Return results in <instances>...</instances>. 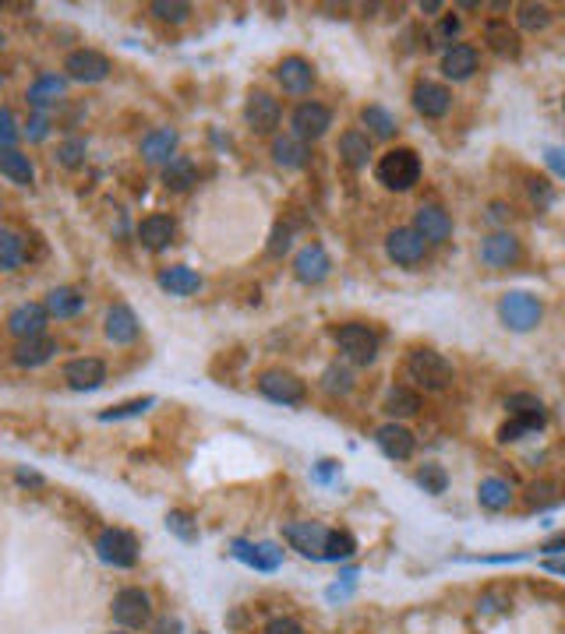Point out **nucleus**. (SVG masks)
I'll use <instances>...</instances> for the list:
<instances>
[{"instance_id":"f257e3e1","label":"nucleus","mask_w":565,"mask_h":634,"mask_svg":"<svg viewBox=\"0 0 565 634\" xmlns=\"http://www.w3.org/2000/svg\"><path fill=\"white\" fill-rule=\"evenodd\" d=\"M378 184L389 190H410L421 180V156L414 149H389L375 166Z\"/></svg>"},{"instance_id":"f03ea898","label":"nucleus","mask_w":565,"mask_h":634,"mask_svg":"<svg viewBox=\"0 0 565 634\" xmlns=\"http://www.w3.org/2000/svg\"><path fill=\"white\" fill-rule=\"evenodd\" d=\"M406 374L417 380L421 388H428V391H442V388H449L453 378H456L453 363L442 352H434V349H414L406 356Z\"/></svg>"},{"instance_id":"7ed1b4c3","label":"nucleus","mask_w":565,"mask_h":634,"mask_svg":"<svg viewBox=\"0 0 565 634\" xmlns=\"http://www.w3.org/2000/svg\"><path fill=\"white\" fill-rule=\"evenodd\" d=\"M541 314H544V307H541V300L531 296V293H505L499 303V317L505 321V328H512V331H531L541 324Z\"/></svg>"},{"instance_id":"20e7f679","label":"nucleus","mask_w":565,"mask_h":634,"mask_svg":"<svg viewBox=\"0 0 565 634\" xmlns=\"http://www.w3.org/2000/svg\"><path fill=\"white\" fill-rule=\"evenodd\" d=\"M96 553L110 568H134L138 561V539L128 529H102L96 539Z\"/></svg>"},{"instance_id":"39448f33","label":"nucleus","mask_w":565,"mask_h":634,"mask_svg":"<svg viewBox=\"0 0 565 634\" xmlns=\"http://www.w3.org/2000/svg\"><path fill=\"white\" fill-rule=\"evenodd\" d=\"M336 342H339V352L350 363H371L378 356V335L367 324H343V328H336Z\"/></svg>"},{"instance_id":"423d86ee","label":"nucleus","mask_w":565,"mask_h":634,"mask_svg":"<svg viewBox=\"0 0 565 634\" xmlns=\"http://www.w3.org/2000/svg\"><path fill=\"white\" fill-rule=\"evenodd\" d=\"M258 391L272 399V402H279V406H300L304 399H307V384L297 378V374H290V370H268L258 378Z\"/></svg>"},{"instance_id":"0eeeda50","label":"nucleus","mask_w":565,"mask_h":634,"mask_svg":"<svg viewBox=\"0 0 565 634\" xmlns=\"http://www.w3.org/2000/svg\"><path fill=\"white\" fill-rule=\"evenodd\" d=\"M113 620L124 628H145L152 620V602L141 589H121L113 596Z\"/></svg>"},{"instance_id":"6e6552de","label":"nucleus","mask_w":565,"mask_h":634,"mask_svg":"<svg viewBox=\"0 0 565 634\" xmlns=\"http://www.w3.org/2000/svg\"><path fill=\"white\" fill-rule=\"evenodd\" d=\"M329 533H333V529H326V525H318V522H294V525L283 529V539H287L297 553H304V557L322 561V557H326Z\"/></svg>"},{"instance_id":"1a4fd4ad","label":"nucleus","mask_w":565,"mask_h":634,"mask_svg":"<svg viewBox=\"0 0 565 634\" xmlns=\"http://www.w3.org/2000/svg\"><path fill=\"white\" fill-rule=\"evenodd\" d=\"M385 251L389 257L403 264V268H417L421 261H424V251H428V244L421 240V233L414 229V226H403V229H393L389 236H385Z\"/></svg>"},{"instance_id":"9d476101","label":"nucleus","mask_w":565,"mask_h":634,"mask_svg":"<svg viewBox=\"0 0 565 634\" xmlns=\"http://www.w3.org/2000/svg\"><path fill=\"white\" fill-rule=\"evenodd\" d=\"M64 71L71 82H85V85H96L110 74V61L102 57L100 50H74L67 53Z\"/></svg>"},{"instance_id":"9b49d317","label":"nucleus","mask_w":565,"mask_h":634,"mask_svg":"<svg viewBox=\"0 0 565 634\" xmlns=\"http://www.w3.org/2000/svg\"><path fill=\"white\" fill-rule=\"evenodd\" d=\"M329 127H333V110L322 106V102H300L294 110V134L304 138V141L322 138Z\"/></svg>"},{"instance_id":"f8f14e48","label":"nucleus","mask_w":565,"mask_h":634,"mask_svg":"<svg viewBox=\"0 0 565 634\" xmlns=\"http://www.w3.org/2000/svg\"><path fill=\"white\" fill-rule=\"evenodd\" d=\"M46 307L43 303H22V307H15L11 317H7V331L18 339V342H25V339H39L43 331H46Z\"/></svg>"},{"instance_id":"ddd939ff","label":"nucleus","mask_w":565,"mask_h":634,"mask_svg":"<svg viewBox=\"0 0 565 634\" xmlns=\"http://www.w3.org/2000/svg\"><path fill=\"white\" fill-rule=\"evenodd\" d=\"M244 120L255 134H272L279 124V102L268 92H251L248 106H244Z\"/></svg>"},{"instance_id":"4468645a","label":"nucleus","mask_w":565,"mask_h":634,"mask_svg":"<svg viewBox=\"0 0 565 634\" xmlns=\"http://www.w3.org/2000/svg\"><path fill=\"white\" fill-rule=\"evenodd\" d=\"M449 106H453V92L445 85H438V82H417L414 85V110L421 117L438 120V117L449 113Z\"/></svg>"},{"instance_id":"2eb2a0df","label":"nucleus","mask_w":565,"mask_h":634,"mask_svg":"<svg viewBox=\"0 0 565 634\" xmlns=\"http://www.w3.org/2000/svg\"><path fill=\"white\" fill-rule=\"evenodd\" d=\"M106 339L113 342V346H132L134 339H138V331H141V324H138V317L128 303H113L110 311H106Z\"/></svg>"},{"instance_id":"dca6fc26","label":"nucleus","mask_w":565,"mask_h":634,"mask_svg":"<svg viewBox=\"0 0 565 634\" xmlns=\"http://www.w3.org/2000/svg\"><path fill=\"white\" fill-rule=\"evenodd\" d=\"M414 229L421 233L424 244H445L453 236V219L438 205H421L414 216Z\"/></svg>"},{"instance_id":"f3484780","label":"nucleus","mask_w":565,"mask_h":634,"mask_svg":"<svg viewBox=\"0 0 565 634\" xmlns=\"http://www.w3.org/2000/svg\"><path fill=\"white\" fill-rule=\"evenodd\" d=\"M64 380L74 391H96L102 380H106V363L96 356H82V360H71L64 367Z\"/></svg>"},{"instance_id":"a211bd4d","label":"nucleus","mask_w":565,"mask_h":634,"mask_svg":"<svg viewBox=\"0 0 565 634\" xmlns=\"http://www.w3.org/2000/svg\"><path fill=\"white\" fill-rule=\"evenodd\" d=\"M237 561H244L248 568H255V571H276L279 564H283V550L276 546V543H244V539H237L233 543V550H230Z\"/></svg>"},{"instance_id":"6ab92c4d","label":"nucleus","mask_w":565,"mask_h":634,"mask_svg":"<svg viewBox=\"0 0 565 634\" xmlns=\"http://www.w3.org/2000/svg\"><path fill=\"white\" fill-rule=\"evenodd\" d=\"M329 268H333V261H329V254H326L322 244H307V247L294 257V275L307 285L322 283V279L329 275Z\"/></svg>"},{"instance_id":"aec40b11","label":"nucleus","mask_w":565,"mask_h":634,"mask_svg":"<svg viewBox=\"0 0 565 634\" xmlns=\"http://www.w3.org/2000/svg\"><path fill=\"white\" fill-rule=\"evenodd\" d=\"M520 240L512 233H492L484 244H481V261L492 264V268H509L520 261Z\"/></svg>"},{"instance_id":"412c9836","label":"nucleus","mask_w":565,"mask_h":634,"mask_svg":"<svg viewBox=\"0 0 565 634\" xmlns=\"http://www.w3.org/2000/svg\"><path fill=\"white\" fill-rule=\"evenodd\" d=\"M276 82H279L287 92L304 95V92H311V85H315V67L304 61V57H287V61L276 67Z\"/></svg>"},{"instance_id":"4be33fe9","label":"nucleus","mask_w":565,"mask_h":634,"mask_svg":"<svg viewBox=\"0 0 565 634\" xmlns=\"http://www.w3.org/2000/svg\"><path fill=\"white\" fill-rule=\"evenodd\" d=\"M375 441L382 447V455L393 458V462H406V458L414 455V447H417L414 434H410L406 427H399V423H385V427L375 434Z\"/></svg>"},{"instance_id":"5701e85b","label":"nucleus","mask_w":565,"mask_h":634,"mask_svg":"<svg viewBox=\"0 0 565 634\" xmlns=\"http://www.w3.org/2000/svg\"><path fill=\"white\" fill-rule=\"evenodd\" d=\"M177 152V130L173 127H156L141 138V158L149 166H167Z\"/></svg>"},{"instance_id":"b1692460","label":"nucleus","mask_w":565,"mask_h":634,"mask_svg":"<svg viewBox=\"0 0 565 634\" xmlns=\"http://www.w3.org/2000/svg\"><path fill=\"white\" fill-rule=\"evenodd\" d=\"M173 236H177V222L170 216H149L138 226V240H141L145 251H163L173 244Z\"/></svg>"},{"instance_id":"393cba45","label":"nucleus","mask_w":565,"mask_h":634,"mask_svg":"<svg viewBox=\"0 0 565 634\" xmlns=\"http://www.w3.org/2000/svg\"><path fill=\"white\" fill-rule=\"evenodd\" d=\"M473 71H477V50H473L470 43H456V46L445 50V57H442V74H445V78L463 82Z\"/></svg>"},{"instance_id":"a878e982","label":"nucleus","mask_w":565,"mask_h":634,"mask_svg":"<svg viewBox=\"0 0 565 634\" xmlns=\"http://www.w3.org/2000/svg\"><path fill=\"white\" fill-rule=\"evenodd\" d=\"M160 285L167 289L170 296H195L201 289V275L188 264H170L160 272Z\"/></svg>"},{"instance_id":"bb28decb","label":"nucleus","mask_w":565,"mask_h":634,"mask_svg":"<svg viewBox=\"0 0 565 634\" xmlns=\"http://www.w3.org/2000/svg\"><path fill=\"white\" fill-rule=\"evenodd\" d=\"M484 43L499 53V57H520V32L512 29L505 18H492L484 25Z\"/></svg>"},{"instance_id":"cd10ccee","label":"nucleus","mask_w":565,"mask_h":634,"mask_svg":"<svg viewBox=\"0 0 565 634\" xmlns=\"http://www.w3.org/2000/svg\"><path fill=\"white\" fill-rule=\"evenodd\" d=\"M54 352H57V342L46 339V335H39V339H25V342H18L15 352H11V360H15V367L33 370V367H43Z\"/></svg>"},{"instance_id":"c85d7f7f","label":"nucleus","mask_w":565,"mask_h":634,"mask_svg":"<svg viewBox=\"0 0 565 634\" xmlns=\"http://www.w3.org/2000/svg\"><path fill=\"white\" fill-rule=\"evenodd\" d=\"M272 158L279 166H287V169H300V166H307L311 149H307V141L297 138V134H283V138L272 141Z\"/></svg>"},{"instance_id":"c756f323","label":"nucleus","mask_w":565,"mask_h":634,"mask_svg":"<svg viewBox=\"0 0 565 634\" xmlns=\"http://www.w3.org/2000/svg\"><path fill=\"white\" fill-rule=\"evenodd\" d=\"M505 409L512 412V419H523L531 430H541L544 427V406H541V399L537 395H527V391H516V395H509L505 399Z\"/></svg>"},{"instance_id":"7c9ffc66","label":"nucleus","mask_w":565,"mask_h":634,"mask_svg":"<svg viewBox=\"0 0 565 634\" xmlns=\"http://www.w3.org/2000/svg\"><path fill=\"white\" fill-rule=\"evenodd\" d=\"M46 314L50 317H74L82 307H85V296L74 289V285H57L46 293Z\"/></svg>"},{"instance_id":"2f4dec72","label":"nucleus","mask_w":565,"mask_h":634,"mask_svg":"<svg viewBox=\"0 0 565 634\" xmlns=\"http://www.w3.org/2000/svg\"><path fill=\"white\" fill-rule=\"evenodd\" d=\"M0 173L11 180V184H22V187H29L35 180V166L29 156H22V152H15V149H4L0 152Z\"/></svg>"},{"instance_id":"473e14b6","label":"nucleus","mask_w":565,"mask_h":634,"mask_svg":"<svg viewBox=\"0 0 565 634\" xmlns=\"http://www.w3.org/2000/svg\"><path fill=\"white\" fill-rule=\"evenodd\" d=\"M339 156L350 169H365L367 158H371V138L361 134V130H346L339 138Z\"/></svg>"},{"instance_id":"72a5a7b5","label":"nucleus","mask_w":565,"mask_h":634,"mask_svg":"<svg viewBox=\"0 0 565 634\" xmlns=\"http://www.w3.org/2000/svg\"><path fill=\"white\" fill-rule=\"evenodd\" d=\"M163 184L167 190H188L199 184V169H195V162L188 156H173L163 166Z\"/></svg>"},{"instance_id":"f704fd0d","label":"nucleus","mask_w":565,"mask_h":634,"mask_svg":"<svg viewBox=\"0 0 565 634\" xmlns=\"http://www.w3.org/2000/svg\"><path fill=\"white\" fill-rule=\"evenodd\" d=\"M477 501H481V507H488V511H505V507L512 504V486L505 479H499V476H488L477 486Z\"/></svg>"},{"instance_id":"c9c22d12","label":"nucleus","mask_w":565,"mask_h":634,"mask_svg":"<svg viewBox=\"0 0 565 634\" xmlns=\"http://www.w3.org/2000/svg\"><path fill=\"white\" fill-rule=\"evenodd\" d=\"M64 92H67V78H61V74H39L33 82V89H29V102H33L35 110H43V106L57 102Z\"/></svg>"},{"instance_id":"e433bc0d","label":"nucleus","mask_w":565,"mask_h":634,"mask_svg":"<svg viewBox=\"0 0 565 634\" xmlns=\"http://www.w3.org/2000/svg\"><path fill=\"white\" fill-rule=\"evenodd\" d=\"M361 124L367 127L371 138H382V141H389L399 130V120L385 110V106H365V110H361Z\"/></svg>"},{"instance_id":"4c0bfd02","label":"nucleus","mask_w":565,"mask_h":634,"mask_svg":"<svg viewBox=\"0 0 565 634\" xmlns=\"http://www.w3.org/2000/svg\"><path fill=\"white\" fill-rule=\"evenodd\" d=\"M25 261V236L0 226V272H15Z\"/></svg>"},{"instance_id":"58836bf2","label":"nucleus","mask_w":565,"mask_h":634,"mask_svg":"<svg viewBox=\"0 0 565 634\" xmlns=\"http://www.w3.org/2000/svg\"><path fill=\"white\" fill-rule=\"evenodd\" d=\"M421 409V395L414 391V388H393L389 395H385V412L389 416H414V412Z\"/></svg>"},{"instance_id":"ea45409f","label":"nucleus","mask_w":565,"mask_h":634,"mask_svg":"<svg viewBox=\"0 0 565 634\" xmlns=\"http://www.w3.org/2000/svg\"><path fill=\"white\" fill-rule=\"evenodd\" d=\"M354 553H357V539L350 536V533L333 529V533H329V543H326V557H322V561H346V557H354Z\"/></svg>"},{"instance_id":"a19ab883","label":"nucleus","mask_w":565,"mask_h":634,"mask_svg":"<svg viewBox=\"0 0 565 634\" xmlns=\"http://www.w3.org/2000/svg\"><path fill=\"white\" fill-rule=\"evenodd\" d=\"M167 529L177 539H180V543H195V539H199V522H195L188 511H170V514H167Z\"/></svg>"},{"instance_id":"79ce46f5","label":"nucleus","mask_w":565,"mask_h":634,"mask_svg":"<svg viewBox=\"0 0 565 634\" xmlns=\"http://www.w3.org/2000/svg\"><path fill=\"white\" fill-rule=\"evenodd\" d=\"M520 29L527 32H541L548 29V22H551V11L544 7V4H520Z\"/></svg>"},{"instance_id":"37998d69","label":"nucleus","mask_w":565,"mask_h":634,"mask_svg":"<svg viewBox=\"0 0 565 634\" xmlns=\"http://www.w3.org/2000/svg\"><path fill=\"white\" fill-rule=\"evenodd\" d=\"M417 483L424 486V494H445V486H449V473H445L442 466L428 462V466L417 469Z\"/></svg>"},{"instance_id":"c03bdc74","label":"nucleus","mask_w":565,"mask_h":634,"mask_svg":"<svg viewBox=\"0 0 565 634\" xmlns=\"http://www.w3.org/2000/svg\"><path fill=\"white\" fill-rule=\"evenodd\" d=\"M152 14H156L160 22L180 25V22H188L191 7H188V4H180V0H156V4H152Z\"/></svg>"},{"instance_id":"a18cd8bd","label":"nucleus","mask_w":565,"mask_h":634,"mask_svg":"<svg viewBox=\"0 0 565 634\" xmlns=\"http://www.w3.org/2000/svg\"><path fill=\"white\" fill-rule=\"evenodd\" d=\"M559 501V486L551 483V479H541V483H531V490H527V504L531 507H548Z\"/></svg>"},{"instance_id":"49530a36","label":"nucleus","mask_w":565,"mask_h":634,"mask_svg":"<svg viewBox=\"0 0 565 634\" xmlns=\"http://www.w3.org/2000/svg\"><path fill=\"white\" fill-rule=\"evenodd\" d=\"M57 162H61L64 169H78V166L85 162V141H82V138H67L64 145L57 149Z\"/></svg>"},{"instance_id":"de8ad7c7","label":"nucleus","mask_w":565,"mask_h":634,"mask_svg":"<svg viewBox=\"0 0 565 634\" xmlns=\"http://www.w3.org/2000/svg\"><path fill=\"white\" fill-rule=\"evenodd\" d=\"M152 402H156L152 395H145V399H132V402H121V406H113V409L100 412V419H128V416H141Z\"/></svg>"},{"instance_id":"09e8293b","label":"nucleus","mask_w":565,"mask_h":634,"mask_svg":"<svg viewBox=\"0 0 565 634\" xmlns=\"http://www.w3.org/2000/svg\"><path fill=\"white\" fill-rule=\"evenodd\" d=\"M322 380H326V391H329V395H346V391L354 388V374H350L346 367H329Z\"/></svg>"},{"instance_id":"8fccbe9b","label":"nucleus","mask_w":565,"mask_h":634,"mask_svg":"<svg viewBox=\"0 0 565 634\" xmlns=\"http://www.w3.org/2000/svg\"><path fill=\"white\" fill-rule=\"evenodd\" d=\"M18 134H22V130L15 127V113H11V110H0V145L11 149V145L18 141Z\"/></svg>"},{"instance_id":"3c124183","label":"nucleus","mask_w":565,"mask_h":634,"mask_svg":"<svg viewBox=\"0 0 565 634\" xmlns=\"http://www.w3.org/2000/svg\"><path fill=\"white\" fill-rule=\"evenodd\" d=\"M527 434H533V430L527 427V423H523V419H509V423H505V427L499 430V441H502V444L523 441Z\"/></svg>"},{"instance_id":"603ef678","label":"nucleus","mask_w":565,"mask_h":634,"mask_svg":"<svg viewBox=\"0 0 565 634\" xmlns=\"http://www.w3.org/2000/svg\"><path fill=\"white\" fill-rule=\"evenodd\" d=\"M46 127H50L46 113H35L33 120L25 124V138H29V141H43V138H46Z\"/></svg>"},{"instance_id":"864d4df0","label":"nucleus","mask_w":565,"mask_h":634,"mask_svg":"<svg viewBox=\"0 0 565 634\" xmlns=\"http://www.w3.org/2000/svg\"><path fill=\"white\" fill-rule=\"evenodd\" d=\"M266 634H304V631H300L297 620H290V617H276V620H268Z\"/></svg>"},{"instance_id":"5fc2aeb1","label":"nucleus","mask_w":565,"mask_h":634,"mask_svg":"<svg viewBox=\"0 0 565 634\" xmlns=\"http://www.w3.org/2000/svg\"><path fill=\"white\" fill-rule=\"evenodd\" d=\"M544 162H548L559 177H565V149H548V152H544Z\"/></svg>"},{"instance_id":"6e6d98bb","label":"nucleus","mask_w":565,"mask_h":634,"mask_svg":"<svg viewBox=\"0 0 565 634\" xmlns=\"http://www.w3.org/2000/svg\"><path fill=\"white\" fill-rule=\"evenodd\" d=\"M453 35H460V18L456 14H445L442 25H438V39H453Z\"/></svg>"},{"instance_id":"4d7b16f0","label":"nucleus","mask_w":565,"mask_h":634,"mask_svg":"<svg viewBox=\"0 0 565 634\" xmlns=\"http://www.w3.org/2000/svg\"><path fill=\"white\" fill-rule=\"evenodd\" d=\"M184 628H180V620L177 617H163V620H156V628H152V634H180Z\"/></svg>"},{"instance_id":"13d9d810","label":"nucleus","mask_w":565,"mask_h":634,"mask_svg":"<svg viewBox=\"0 0 565 634\" xmlns=\"http://www.w3.org/2000/svg\"><path fill=\"white\" fill-rule=\"evenodd\" d=\"M290 247V229H276V236H272V244H268V254H279Z\"/></svg>"},{"instance_id":"bf43d9fd","label":"nucleus","mask_w":565,"mask_h":634,"mask_svg":"<svg viewBox=\"0 0 565 634\" xmlns=\"http://www.w3.org/2000/svg\"><path fill=\"white\" fill-rule=\"evenodd\" d=\"M544 553H565V533H559V536H551L544 546H541Z\"/></svg>"},{"instance_id":"052dcab7","label":"nucleus","mask_w":565,"mask_h":634,"mask_svg":"<svg viewBox=\"0 0 565 634\" xmlns=\"http://www.w3.org/2000/svg\"><path fill=\"white\" fill-rule=\"evenodd\" d=\"M336 469V462H318V479H329Z\"/></svg>"},{"instance_id":"680f3d73","label":"nucleus","mask_w":565,"mask_h":634,"mask_svg":"<svg viewBox=\"0 0 565 634\" xmlns=\"http://www.w3.org/2000/svg\"><path fill=\"white\" fill-rule=\"evenodd\" d=\"M492 219H495V222L505 219V205H492Z\"/></svg>"},{"instance_id":"e2e57ef3","label":"nucleus","mask_w":565,"mask_h":634,"mask_svg":"<svg viewBox=\"0 0 565 634\" xmlns=\"http://www.w3.org/2000/svg\"><path fill=\"white\" fill-rule=\"evenodd\" d=\"M544 568H548V571H559V574H565V561H562V564H559V561H548Z\"/></svg>"},{"instance_id":"0e129e2a","label":"nucleus","mask_w":565,"mask_h":634,"mask_svg":"<svg viewBox=\"0 0 565 634\" xmlns=\"http://www.w3.org/2000/svg\"><path fill=\"white\" fill-rule=\"evenodd\" d=\"M421 11H442V4H438V0H428V4H421Z\"/></svg>"},{"instance_id":"69168bd1","label":"nucleus","mask_w":565,"mask_h":634,"mask_svg":"<svg viewBox=\"0 0 565 634\" xmlns=\"http://www.w3.org/2000/svg\"><path fill=\"white\" fill-rule=\"evenodd\" d=\"M0 46H4V35H0Z\"/></svg>"},{"instance_id":"338daca9","label":"nucleus","mask_w":565,"mask_h":634,"mask_svg":"<svg viewBox=\"0 0 565 634\" xmlns=\"http://www.w3.org/2000/svg\"><path fill=\"white\" fill-rule=\"evenodd\" d=\"M113 634H128V631H113Z\"/></svg>"},{"instance_id":"774afa93","label":"nucleus","mask_w":565,"mask_h":634,"mask_svg":"<svg viewBox=\"0 0 565 634\" xmlns=\"http://www.w3.org/2000/svg\"><path fill=\"white\" fill-rule=\"evenodd\" d=\"M562 106H565V99H562Z\"/></svg>"}]
</instances>
